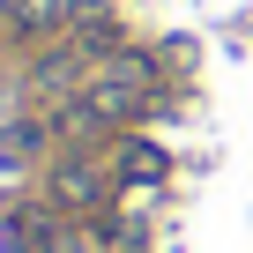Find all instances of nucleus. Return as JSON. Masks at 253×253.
Masks as SVG:
<instances>
[{
  "label": "nucleus",
  "mask_w": 253,
  "mask_h": 253,
  "mask_svg": "<svg viewBox=\"0 0 253 253\" xmlns=\"http://www.w3.org/2000/svg\"><path fill=\"white\" fill-rule=\"evenodd\" d=\"M119 171L149 186V179H164V149H149V142H126V149H119Z\"/></svg>",
  "instance_id": "1"
},
{
  "label": "nucleus",
  "mask_w": 253,
  "mask_h": 253,
  "mask_svg": "<svg viewBox=\"0 0 253 253\" xmlns=\"http://www.w3.org/2000/svg\"><path fill=\"white\" fill-rule=\"evenodd\" d=\"M60 201H75V209H97V201H104V179L75 164V171H60Z\"/></svg>",
  "instance_id": "2"
}]
</instances>
